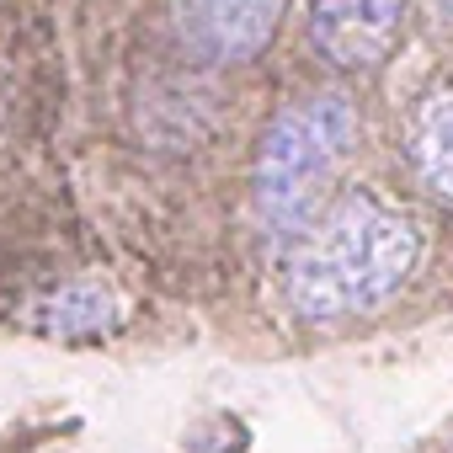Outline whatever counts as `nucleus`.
Masks as SVG:
<instances>
[{"instance_id": "nucleus-1", "label": "nucleus", "mask_w": 453, "mask_h": 453, "mask_svg": "<svg viewBox=\"0 0 453 453\" xmlns=\"http://www.w3.org/2000/svg\"><path fill=\"white\" fill-rule=\"evenodd\" d=\"M421 230L373 192H347L288 267V304L304 320H347L379 310L416 267Z\"/></svg>"}, {"instance_id": "nucleus-2", "label": "nucleus", "mask_w": 453, "mask_h": 453, "mask_svg": "<svg viewBox=\"0 0 453 453\" xmlns=\"http://www.w3.org/2000/svg\"><path fill=\"white\" fill-rule=\"evenodd\" d=\"M357 144V112L342 91H315L294 102L257 160V203L273 235H310L336 165Z\"/></svg>"}, {"instance_id": "nucleus-3", "label": "nucleus", "mask_w": 453, "mask_h": 453, "mask_svg": "<svg viewBox=\"0 0 453 453\" xmlns=\"http://www.w3.org/2000/svg\"><path fill=\"white\" fill-rule=\"evenodd\" d=\"M283 6L288 0H171V22L197 59L246 65L273 43Z\"/></svg>"}, {"instance_id": "nucleus-4", "label": "nucleus", "mask_w": 453, "mask_h": 453, "mask_svg": "<svg viewBox=\"0 0 453 453\" xmlns=\"http://www.w3.org/2000/svg\"><path fill=\"white\" fill-rule=\"evenodd\" d=\"M405 0H315L310 38L315 54L336 70H379L395 49Z\"/></svg>"}, {"instance_id": "nucleus-5", "label": "nucleus", "mask_w": 453, "mask_h": 453, "mask_svg": "<svg viewBox=\"0 0 453 453\" xmlns=\"http://www.w3.org/2000/svg\"><path fill=\"white\" fill-rule=\"evenodd\" d=\"M33 320L59 342H102L123 326V299L102 283H65L33 310Z\"/></svg>"}, {"instance_id": "nucleus-6", "label": "nucleus", "mask_w": 453, "mask_h": 453, "mask_svg": "<svg viewBox=\"0 0 453 453\" xmlns=\"http://www.w3.org/2000/svg\"><path fill=\"white\" fill-rule=\"evenodd\" d=\"M405 155H411L416 176L442 203H453V91H432L416 107L411 134H405Z\"/></svg>"}]
</instances>
